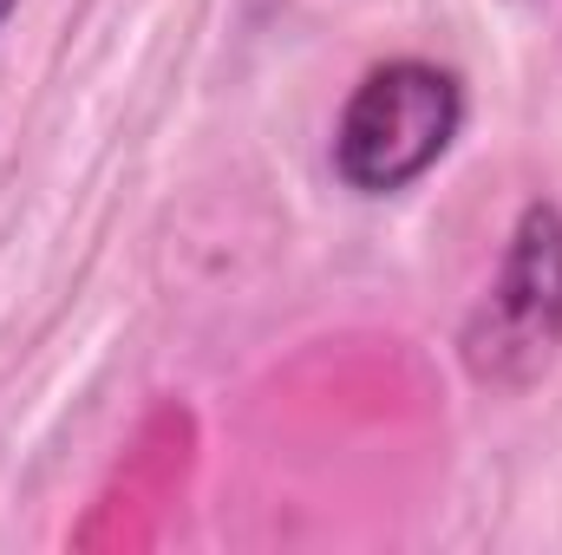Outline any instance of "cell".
I'll return each instance as SVG.
<instances>
[{
	"instance_id": "cell-2",
	"label": "cell",
	"mask_w": 562,
	"mask_h": 555,
	"mask_svg": "<svg viewBox=\"0 0 562 555\" xmlns=\"http://www.w3.org/2000/svg\"><path fill=\"white\" fill-rule=\"evenodd\" d=\"M464 125V86L431 59L373 66L334 125V177L360 196H400L451 150Z\"/></svg>"
},
{
	"instance_id": "cell-1",
	"label": "cell",
	"mask_w": 562,
	"mask_h": 555,
	"mask_svg": "<svg viewBox=\"0 0 562 555\" xmlns=\"http://www.w3.org/2000/svg\"><path fill=\"white\" fill-rule=\"evenodd\" d=\"M562 353V209L530 203L484 301L458 333V360L484 393H530Z\"/></svg>"
},
{
	"instance_id": "cell-3",
	"label": "cell",
	"mask_w": 562,
	"mask_h": 555,
	"mask_svg": "<svg viewBox=\"0 0 562 555\" xmlns=\"http://www.w3.org/2000/svg\"><path fill=\"white\" fill-rule=\"evenodd\" d=\"M13 7H20V0H0V26H7V13H13Z\"/></svg>"
}]
</instances>
